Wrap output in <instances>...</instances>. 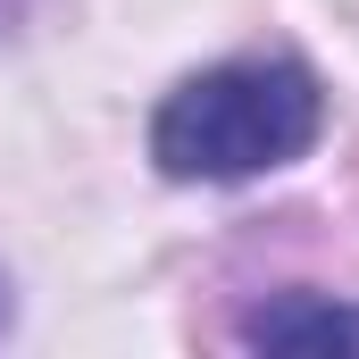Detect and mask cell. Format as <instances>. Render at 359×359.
Here are the masks:
<instances>
[{
  "label": "cell",
  "instance_id": "7a4b0ae2",
  "mask_svg": "<svg viewBox=\"0 0 359 359\" xmlns=\"http://www.w3.org/2000/svg\"><path fill=\"white\" fill-rule=\"evenodd\" d=\"M243 343L251 351H301V359H326V351H351L359 359V301H334V292H276L243 318Z\"/></svg>",
  "mask_w": 359,
  "mask_h": 359
},
{
  "label": "cell",
  "instance_id": "6da1fadb",
  "mask_svg": "<svg viewBox=\"0 0 359 359\" xmlns=\"http://www.w3.org/2000/svg\"><path fill=\"white\" fill-rule=\"evenodd\" d=\"M318 134L326 92L301 59H226L151 109V168L168 184H243L309 159Z\"/></svg>",
  "mask_w": 359,
  "mask_h": 359
}]
</instances>
